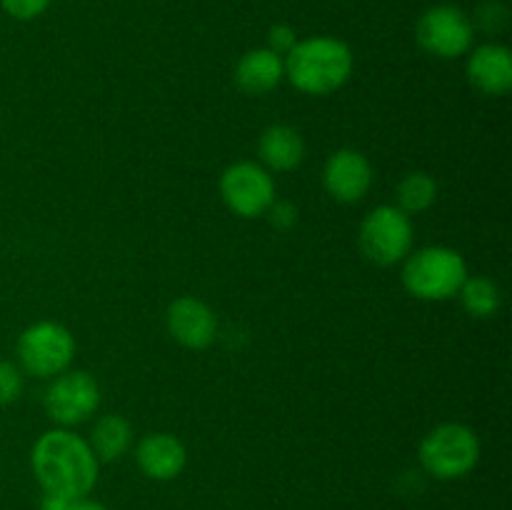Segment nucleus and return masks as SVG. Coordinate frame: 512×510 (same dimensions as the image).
<instances>
[{"label":"nucleus","mask_w":512,"mask_h":510,"mask_svg":"<svg viewBox=\"0 0 512 510\" xmlns=\"http://www.w3.org/2000/svg\"><path fill=\"white\" fill-rule=\"evenodd\" d=\"M30 465L43 493L60 498H85L100 475V460L88 440L68 428L40 435L30 453Z\"/></svg>","instance_id":"nucleus-1"},{"label":"nucleus","mask_w":512,"mask_h":510,"mask_svg":"<svg viewBox=\"0 0 512 510\" xmlns=\"http://www.w3.org/2000/svg\"><path fill=\"white\" fill-rule=\"evenodd\" d=\"M283 60L285 78L295 90L308 95L335 93L353 75V50L330 35L298 40Z\"/></svg>","instance_id":"nucleus-2"},{"label":"nucleus","mask_w":512,"mask_h":510,"mask_svg":"<svg viewBox=\"0 0 512 510\" xmlns=\"http://www.w3.org/2000/svg\"><path fill=\"white\" fill-rule=\"evenodd\" d=\"M465 278H468L465 258L458 250L445 245H430L405 258L403 285L418 300L440 303L453 298L463 288Z\"/></svg>","instance_id":"nucleus-3"},{"label":"nucleus","mask_w":512,"mask_h":510,"mask_svg":"<svg viewBox=\"0 0 512 510\" xmlns=\"http://www.w3.org/2000/svg\"><path fill=\"white\" fill-rule=\"evenodd\" d=\"M420 465L438 480H458L473 473L480 460V440L463 423H443L430 430L418 448Z\"/></svg>","instance_id":"nucleus-4"},{"label":"nucleus","mask_w":512,"mask_h":510,"mask_svg":"<svg viewBox=\"0 0 512 510\" xmlns=\"http://www.w3.org/2000/svg\"><path fill=\"white\" fill-rule=\"evenodd\" d=\"M18 358L25 373L35 378H55L65 373L75 358V338L65 325L40 320L23 330L18 340Z\"/></svg>","instance_id":"nucleus-5"},{"label":"nucleus","mask_w":512,"mask_h":510,"mask_svg":"<svg viewBox=\"0 0 512 510\" xmlns=\"http://www.w3.org/2000/svg\"><path fill=\"white\" fill-rule=\"evenodd\" d=\"M360 250L375 265H395L405 260L413 248L410 215L395 205H378L365 215L358 235Z\"/></svg>","instance_id":"nucleus-6"},{"label":"nucleus","mask_w":512,"mask_h":510,"mask_svg":"<svg viewBox=\"0 0 512 510\" xmlns=\"http://www.w3.org/2000/svg\"><path fill=\"white\" fill-rule=\"evenodd\" d=\"M415 38L428 55L453 60L473 48L475 28L465 10H460L458 5L440 3L420 15L415 25Z\"/></svg>","instance_id":"nucleus-7"},{"label":"nucleus","mask_w":512,"mask_h":510,"mask_svg":"<svg viewBox=\"0 0 512 510\" xmlns=\"http://www.w3.org/2000/svg\"><path fill=\"white\" fill-rule=\"evenodd\" d=\"M220 195L228 210L240 218H260L275 203V180L263 165L243 160L223 170Z\"/></svg>","instance_id":"nucleus-8"},{"label":"nucleus","mask_w":512,"mask_h":510,"mask_svg":"<svg viewBox=\"0 0 512 510\" xmlns=\"http://www.w3.org/2000/svg\"><path fill=\"white\" fill-rule=\"evenodd\" d=\"M100 405V385L85 370H65L55 375L45 390V410L60 428L85 423Z\"/></svg>","instance_id":"nucleus-9"},{"label":"nucleus","mask_w":512,"mask_h":510,"mask_svg":"<svg viewBox=\"0 0 512 510\" xmlns=\"http://www.w3.org/2000/svg\"><path fill=\"white\" fill-rule=\"evenodd\" d=\"M323 185L338 203H360L373 188V165L360 150L343 148L325 160Z\"/></svg>","instance_id":"nucleus-10"},{"label":"nucleus","mask_w":512,"mask_h":510,"mask_svg":"<svg viewBox=\"0 0 512 510\" xmlns=\"http://www.w3.org/2000/svg\"><path fill=\"white\" fill-rule=\"evenodd\" d=\"M165 323H168V333L173 335L175 343H180L183 348L190 350H203L218 335V318L210 310L208 303H203L200 298L193 295H180L170 303L168 315H165Z\"/></svg>","instance_id":"nucleus-11"},{"label":"nucleus","mask_w":512,"mask_h":510,"mask_svg":"<svg viewBox=\"0 0 512 510\" xmlns=\"http://www.w3.org/2000/svg\"><path fill=\"white\" fill-rule=\"evenodd\" d=\"M135 463L150 480H175L188 465V450L173 433H150L135 445Z\"/></svg>","instance_id":"nucleus-12"},{"label":"nucleus","mask_w":512,"mask_h":510,"mask_svg":"<svg viewBox=\"0 0 512 510\" xmlns=\"http://www.w3.org/2000/svg\"><path fill=\"white\" fill-rule=\"evenodd\" d=\"M468 80L483 95L500 98L512 88V53L508 45L485 43L468 58Z\"/></svg>","instance_id":"nucleus-13"},{"label":"nucleus","mask_w":512,"mask_h":510,"mask_svg":"<svg viewBox=\"0 0 512 510\" xmlns=\"http://www.w3.org/2000/svg\"><path fill=\"white\" fill-rule=\"evenodd\" d=\"M285 78L283 55L270 48L248 50L235 65V83L248 95H265L278 88Z\"/></svg>","instance_id":"nucleus-14"},{"label":"nucleus","mask_w":512,"mask_h":510,"mask_svg":"<svg viewBox=\"0 0 512 510\" xmlns=\"http://www.w3.org/2000/svg\"><path fill=\"white\" fill-rule=\"evenodd\" d=\"M260 160H263L265 170H275V173H288L295 170L305 158V140L290 125H270L263 130L258 143Z\"/></svg>","instance_id":"nucleus-15"},{"label":"nucleus","mask_w":512,"mask_h":510,"mask_svg":"<svg viewBox=\"0 0 512 510\" xmlns=\"http://www.w3.org/2000/svg\"><path fill=\"white\" fill-rule=\"evenodd\" d=\"M133 425L128 418L118 413L100 415L90 433V448L100 463H113L120 460L130 448H133Z\"/></svg>","instance_id":"nucleus-16"},{"label":"nucleus","mask_w":512,"mask_h":510,"mask_svg":"<svg viewBox=\"0 0 512 510\" xmlns=\"http://www.w3.org/2000/svg\"><path fill=\"white\" fill-rule=\"evenodd\" d=\"M460 303L468 310L473 318H493L500 310V303H503V295H500V288L485 275H468L463 283V288L458 290Z\"/></svg>","instance_id":"nucleus-17"},{"label":"nucleus","mask_w":512,"mask_h":510,"mask_svg":"<svg viewBox=\"0 0 512 510\" xmlns=\"http://www.w3.org/2000/svg\"><path fill=\"white\" fill-rule=\"evenodd\" d=\"M438 200V183L428 173H408L398 185V208L405 215H415L428 210Z\"/></svg>","instance_id":"nucleus-18"},{"label":"nucleus","mask_w":512,"mask_h":510,"mask_svg":"<svg viewBox=\"0 0 512 510\" xmlns=\"http://www.w3.org/2000/svg\"><path fill=\"white\" fill-rule=\"evenodd\" d=\"M23 393V375L8 360H0V405H10Z\"/></svg>","instance_id":"nucleus-19"},{"label":"nucleus","mask_w":512,"mask_h":510,"mask_svg":"<svg viewBox=\"0 0 512 510\" xmlns=\"http://www.w3.org/2000/svg\"><path fill=\"white\" fill-rule=\"evenodd\" d=\"M53 0H0L5 13L15 20H35L50 8Z\"/></svg>","instance_id":"nucleus-20"},{"label":"nucleus","mask_w":512,"mask_h":510,"mask_svg":"<svg viewBox=\"0 0 512 510\" xmlns=\"http://www.w3.org/2000/svg\"><path fill=\"white\" fill-rule=\"evenodd\" d=\"M43 510H110L108 505L98 503V500L85 498H60V495H45Z\"/></svg>","instance_id":"nucleus-21"},{"label":"nucleus","mask_w":512,"mask_h":510,"mask_svg":"<svg viewBox=\"0 0 512 510\" xmlns=\"http://www.w3.org/2000/svg\"><path fill=\"white\" fill-rule=\"evenodd\" d=\"M295 43H298V35H295V30L290 28V25L278 23L268 30V48L273 50V53L283 55V58L290 53V48H293Z\"/></svg>","instance_id":"nucleus-22"},{"label":"nucleus","mask_w":512,"mask_h":510,"mask_svg":"<svg viewBox=\"0 0 512 510\" xmlns=\"http://www.w3.org/2000/svg\"><path fill=\"white\" fill-rule=\"evenodd\" d=\"M478 23L483 25L485 30H503L505 23H508V10L503 8V3H495V0H490V3H483L478 10Z\"/></svg>","instance_id":"nucleus-23"},{"label":"nucleus","mask_w":512,"mask_h":510,"mask_svg":"<svg viewBox=\"0 0 512 510\" xmlns=\"http://www.w3.org/2000/svg\"><path fill=\"white\" fill-rule=\"evenodd\" d=\"M265 215H270V223H273L275 228H280V230L293 228L295 220H298V210H295V205L278 203V200H275V203L270 205L268 213H265Z\"/></svg>","instance_id":"nucleus-24"}]
</instances>
